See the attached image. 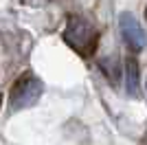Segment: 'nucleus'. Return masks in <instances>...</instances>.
Returning a JSON list of instances; mask_svg holds the SVG:
<instances>
[{
  "label": "nucleus",
  "mask_w": 147,
  "mask_h": 145,
  "mask_svg": "<svg viewBox=\"0 0 147 145\" xmlns=\"http://www.w3.org/2000/svg\"><path fill=\"white\" fill-rule=\"evenodd\" d=\"M64 40H66V44L70 48H75L77 53L90 55L92 51H94V46H97V29H94V24L88 18L73 13V16L68 18L66 29H64Z\"/></svg>",
  "instance_id": "nucleus-1"
},
{
  "label": "nucleus",
  "mask_w": 147,
  "mask_h": 145,
  "mask_svg": "<svg viewBox=\"0 0 147 145\" xmlns=\"http://www.w3.org/2000/svg\"><path fill=\"white\" fill-rule=\"evenodd\" d=\"M42 90H44V86L35 75H22L13 84L11 95H9L11 110H22V108H29L33 103H37V99L42 97Z\"/></svg>",
  "instance_id": "nucleus-2"
},
{
  "label": "nucleus",
  "mask_w": 147,
  "mask_h": 145,
  "mask_svg": "<svg viewBox=\"0 0 147 145\" xmlns=\"http://www.w3.org/2000/svg\"><path fill=\"white\" fill-rule=\"evenodd\" d=\"M119 24H121L123 40H125V44H127L132 51H141V48L147 44L145 31H143L141 24L136 22V18L132 16V13H123L121 20H119Z\"/></svg>",
  "instance_id": "nucleus-3"
},
{
  "label": "nucleus",
  "mask_w": 147,
  "mask_h": 145,
  "mask_svg": "<svg viewBox=\"0 0 147 145\" xmlns=\"http://www.w3.org/2000/svg\"><path fill=\"white\" fill-rule=\"evenodd\" d=\"M125 75H127V92L136 95L138 92V64L134 57L125 60Z\"/></svg>",
  "instance_id": "nucleus-4"
},
{
  "label": "nucleus",
  "mask_w": 147,
  "mask_h": 145,
  "mask_svg": "<svg viewBox=\"0 0 147 145\" xmlns=\"http://www.w3.org/2000/svg\"><path fill=\"white\" fill-rule=\"evenodd\" d=\"M0 103H2V97H0Z\"/></svg>",
  "instance_id": "nucleus-5"
}]
</instances>
